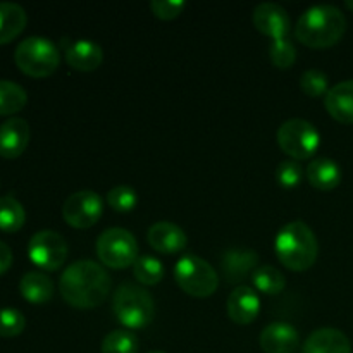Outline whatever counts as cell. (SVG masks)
<instances>
[{
	"mask_svg": "<svg viewBox=\"0 0 353 353\" xmlns=\"http://www.w3.org/2000/svg\"><path fill=\"white\" fill-rule=\"evenodd\" d=\"M103 212V202L99 193L81 190L65 199L62 205V217L76 230H88L95 226Z\"/></svg>",
	"mask_w": 353,
	"mask_h": 353,
	"instance_id": "30bf717a",
	"label": "cell"
},
{
	"mask_svg": "<svg viewBox=\"0 0 353 353\" xmlns=\"http://www.w3.org/2000/svg\"><path fill=\"white\" fill-rule=\"evenodd\" d=\"M133 274L140 285L155 286L164 278V265L159 259L150 257V255H141L133 264Z\"/></svg>",
	"mask_w": 353,
	"mask_h": 353,
	"instance_id": "484cf974",
	"label": "cell"
},
{
	"mask_svg": "<svg viewBox=\"0 0 353 353\" xmlns=\"http://www.w3.org/2000/svg\"><path fill=\"white\" fill-rule=\"evenodd\" d=\"M14 61L24 74L31 78H47L57 71L61 52L48 38L30 37L16 47Z\"/></svg>",
	"mask_w": 353,
	"mask_h": 353,
	"instance_id": "5b68a950",
	"label": "cell"
},
{
	"mask_svg": "<svg viewBox=\"0 0 353 353\" xmlns=\"http://www.w3.org/2000/svg\"><path fill=\"white\" fill-rule=\"evenodd\" d=\"M347 17L334 6H314L300 16L295 26L296 40L310 48H330L343 38Z\"/></svg>",
	"mask_w": 353,
	"mask_h": 353,
	"instance_id": "7a4b0ae2",
	"label": "cell"
},
{
	"mask_svg": "<svg viewBox=\"0 0 353 353\" xmlns=\"http://www.w3.org/2000/svg\"><path fill=\"white\" fill-rule=\"evenodd\" d=\"M324 107L338 123L353 124V79L331 86L324 97Z\"/></svg>",
	"mask_w": 353,
	"mask_h": 353,
	"instance_id": "d6986e66",
	"label": "cell"
},
{
	"mask_svg": "<svg viewBox=\"0 0 353 353\" xmlns=\"http://www.w3.org/2000/svg\"><path fill=\"white\" fill-rule=\"evenodd\" d=\"M26 212L19 200L12 195L0 196V230L6 233H16L24 226Z\"/></svg>",
	"mask_w": 353,
	"mask_h": 353,
	"instance_id": "cb8c5ba5",
	"label": "cell"
},
{
	"mask_svg": "<svg viewBox=\"0 0 353 353\" xmlns=\"http://www.w3.org/2000/svg\"><path fill=\"white\" fill-rule=\"evenodd\" d=\"M254 286L265 295H279L285 290V274L274 265H261L252 274Z\"/></svg>",
	"mask_w": 353,
	"mask_h": 353,
	"instance_id": "d4e9b609",
	"label": "cell"
},
{
	"mask_svg": "<svg viewBox=\"0 0 353 353\" xmlns=\"http://www.w3.org/2000/svg\"><path fill=\"white\" fill-rule=\"evenodd\" d=\"M19 292L26 302L43 305L54 296V283L47 274L38 271L26 272L19 281Z\"/></svg>",
	"mask_w": 353,
	"mask_h": 353,
	"instance_id": "44dd1931",
	"label": "cell"
},
{
	"mask_svg": "<svg viewBox=\"0 0 353 353\" xmlns=\"http://www.w3.org/2000/svg\"><path fill=\"white\" fill-rule=\"evenodd\" d=\"M150 353H165V352H150Z\"/></svg>",
	"mask_w": 353,
	"mask_h": 353,
	"instance_id": "d590c367",
	"label": "cell"
},
{
	"mask_svg": "<svg viewBox=\"0 0 353 353\" xmlns=\"http://www.w3.org/2000/svg\"><path fill=\"white\" fill-rule=\"evenodd\" d=\"M347 7H348V9H350L352 12H353V0H348V2H347Z\"/></svg>",
	"mask_w": 353,
	"mask_h": 353,
	"instance_id": "e575fe53",
	"label": "cell"
},
{
	"mask_svg": "<svg viewBox=\"0 0 353 353\" xmlns=\"http://www.w3.org/2000/svg\"><path fill=\"white\" fill-rule=\"evenodd\" d=\"M112 310L128 330H141L154 319L155 303L147 290L134 283H123L114 292Z\"/></svg>",
	"mask_w": 353,
	"mask_h": 353,
	"instance_id": "277c9868",
	"label": "cell"
},
{
	"mask_svg": "<svg viewBox=\"0 0 353 353\" xmlns=\"http://www.w3.org/2000/svg\"><path fill=\"white\" fill-rule=\"evenodd\" d=\"M102 353H138L137 334L128 330H116L102 341Z\"/></svg>",
	"mask_w": 353,
	"mask_h": 353,
	"instance_id": "4316f807",
	"label": "cell"
},
{
	"mask_svg": "<svg viewBox=\"0 0 353 353\" xmlns=\"http://www.w3.org/2000/svg\"><path fill=\"white\" fill-rule=\"evenodd\" d=\"M147 240L150 247L161 254H178L188 245L185 231L178 224L169 221H159L152 224L147 233Z\"/></svg>",
	"mask_w": 353,
	"mask_h": 353,
	"instance_id": "9a60e30c",
	"label": "cell"
},
{
	"mask_svg": "<svg viewBox=\"0 0 353 353\" xmlns=\"http://www.w3.org/2000/svg\"><path fill=\"white\" fill-rule=\"evenodd\" d=\"M264 353H295L299 350V331L288 323H272L264 327L259 336Z\"/></svg>",
	"mask_w": 353,
	"mask_h": 353,
	"instance_id": "4fadbf2b",
	"label": "cell"
},
{
	"mask_svg": "<svg viewBox=\"0 0 353 353\" xmlns=\"http://www.w3.org/2000/svg\"><path fill=\"white\" fill-rule=\"evenodd\" d=\"M300 88L307 97H312V99L326 97V93L330 92V81H327V76L319 69H307L300 76Z\"/></svg>",
	"mask_w": 353,
	"mask_h": 353,
	"instance_id": "83f0119b",
	"label": "cell"
},
{
	"mask_svg": "<svg viewBox=\"0 0 353 353\" xmlns=\"http://www.w3.org/2000/svg\"><path fill=\"white\" fill-rule=\"evenodd\" d=\"M97 255L110 269H126L138 259L137 238L123 228H110L97 238Z\"/></svg>",
	"mask_w": 353,
	"mask_h": 353,
	"instance_id": "ba28073f",
	"label": "cell"
},
{
	"mask_svg": "<svg viewBox=\"0 0 353 353\" xmlns=\"http://www.w3.org/2000/svg\"><path fill=\"white\" fill-rule=\"evenodd\" d=\"M303 169L296 161H283L276 169V178L283 188H296L303 179Z\"/></svg>",
	"mask_w": 353,
	"mask_h": 353,
	"instance_id": "1f68e13d",
	"label": "cell"
},
{
	"mask_svg": "<svg viewBox=\"0 0 353 353\" xmlns=\"http://www.w3.org/2000/svg\"><path fill=\"white\" fill-rule=\"evenodd\" d=\"M26 327V319L17 309H0V336H19Z\"/></svg>",
	"mask_w": 353,
	"mask_h": 353,
	"instance_id": "4dcf8cb0",
	"label": "cell"
},
{
	"mask_svg": "<svg viewBox=\"0 0 353 353\" xmlns=\"http://www.w3.org/2000/svg\"><path fill=\"white\" fill-rule=\"evenodd\" d=\"M261 312V300L255 290L238 286L228 296V316L233 323L245 326L252 324Z\"/></svg>",
	"mask_w": 353,
	"mask_h": 353,
	"instance_id": "5bb4252c",
	"label": "cell"
},
{
	"mask_svg": "<svg viewBox=\"0 0 353 353\" xmlns=\"http://www.w3.org/2000/svg\"><path fill=\"white\" fill-rule=\"evenodd\" d=\"M307 179L310 185L321 192H331L341 183V169L333 159L319 157L307 165Z\"/></svg>",
	"mask_w": 353,
	"mask_h": 353,
	"instance_id": "ffe728a7",
	"label": "cell"
},
{
	"mask_svg": "<svg viewBox=\"0 0 353 353\" xmlns=\"http://www.w3.org/2000/svg\"><path fill=\"white\" fill-rule=\"evenodd\" d=\"M174 279L179 288L195 299L214 295L219 286L216 269L196 255H185L174 265Z\"/></svg>",
	"mask_w": 353,
	"mask_h": 353,
	"instance_id": "8992f818",
	"label": "cell"
},
{
	"mask_svg": "<svg viewBox=\"0 0 353 353\" xmlns=\"http://www.w3.org/2000/svg\"><path fill=\"white\" fill-rule=\"evenodd\" d=\"M68 241L57 231L43 230L31 236L28 243V257L43 271H57L68 259Z\"/></svg>",
	"mask_w": 353,
	"mask_h": 353,
	"instance_id": "9c48e42d",
	"label": "cell"
},
{
	"mask_svg": "<svg viewBox=\"0 0 353 353\" xmlns=\"http://www.w3.org/2000/svg\"><path fill=\"white\" fill-rule=\"evenodd\" d=\"M269 57L278 69H290L296 61V48L290 38L274 40L269 47Z\"/></svg>",
	"mask_w": 353,
	"mask_h": 353,
	"instance_id": "f546056e",
	"label": "cell"
},
{
	"mask_svg": "<svg viewBox=\"0 0 353 353\" xmlns=\"http://www.w3.org/2000/svg\"><path fill=\"white\" fill-rule=\"evenodd\" d=\"M109 274L93 261H76L68 265L59 281V290L65 302L74 309H95L110 293Z\"/></svg>",
	"mask_w": 353,
	"mask_h": 353,
	"instance_id": "6da1fadb",
	"label": "cell"
},
{
	"mask_svg": "<svg viewBox=\"0 0 353 353\" xmlns=\"http://www.w3.org/2000/svg\"><path fill=\"white\" fill-rule=\"evenodd\" d=\"M302 353H352V343L343 331L336 327H321L309 334Z\"/></svg>",
	"mask_w": 353,
	"mask_h": 353,
	"instance_id": "ac0fdd59",
	"label": "cell"
},
{
	"mask_svg": "<svg viewBox=\"0 0 353 353\" xmlns=\"http://www.w3.org/2000/svg\"><path fill=\"white\" fill-rule=\"evenodd\" d=\"M28 14L19 3L0 2V45H6L19 37L26 28Z\"/></svg>",
	"mask_w": 353,
	"mask_h": 353,
	"instance_id": "7402d4cb",
	"label": "cell"
},
{
	"mask_svg": "<svg viewBox=\"0 0 353 353\" xmlns=\"http://www.w3.org/2000/svg\"><path fill=\"white\" fill-rule=\"evenodd\" d=\"M65 61L76 71L90 72L100 68L103 61V50L93 40H74L68 43L64 50Z\"/></svg>",
	"mask_w": 353,
	"mask_h": 353,
	"instance_id": "e0dca14e",
	"label": "cell"
},
{
	"mask_svg": "<svg viewBox=\"0 0 353 353\" xmlns=\"http://www.w3.org/2000/svg\"><path fill=\"white\" fill-rule=\"evenodd\" d=\"M12 252H10L9 245L0 241V276L9 271L10 265H12Z\"/></svg>",
	"mask_w": 353,
	"mask_h": 353,
	"instance_id": "836d02e7",
	"label": "cell"
},
{
	"mask_svg": "<svg viewBox=\"0 0 353 353\" xmlns=\"http://www.w3.org/2000/svg\"><path fill=\"white\" fill-rule=\"evenodd\" d=\"M28 102V93L17 83L9 79H0V116H12L24 109Z\"/></svg>",
	"mask_w": 353,
	"mask_h": 353,
	"instance_id": "603a6c76",
	"label": "cell"
},
{
	"mask_svg": "<svg viewBox=\"0 0 353 353\" xmlns=\"http://www.w3.org/2000/svg\"><path fill=\"white\" fill-rule=\"evenodd\" d=\"M274 250L279 262L290 271H307L312 268L319 254V243L310 230L309 224L303 221H293L285 224L278 231L274 240Z\"/></svg>",
	"mask_w": 353,
	"mask_h": 353,
	"instance_id": "3957f363",
	"label": "cell"
},
{
	"mask_svg": "<svg viewBox=\"0 0 353 353\" xmlns=\"http://www.w3.org/2000/svg\"><path fill=\"white\" fill-rule=\"evenodd\" d=\"M107 203H109L110 209H114L116 212H130V210H133L138 203L137 190H133L131 186L126 185L114 186V188L109 190V193H107Z\"/></svg>",
	"mask_w": 353,
	"mask_h": 353,
	"instance_id": "f1b7e54d",
	"label": "cell"
},
{
	"mask_svg": "<svg viewBox=\"0 0 353 353\" xmlns=\"http://www.w3.org/2000/svg\"><path fill=\"white\" fill-rule=\"evenodd\" d=\"M278 143L281 150L293 161H305L317 152L321 134L312 123L305 119H288L279 126Z\"/></svg>",
	"mask_w": 353,
	"mask_h": 353,
	"instance_id": "52a82bcc",
	"label": "cell"
},
{
	"mask_svg": "<svg viewBox=\"0 0 353 353\" xmlns=\"http://www.w3.org/2000/svg\"><path fill=\"white\" fill-rule=\"evenodd\" d=\"M259 264V255L250 248H230L224 252L221 271L228 283H240L248 274H254Z\"/></svg>",
	"mask_w": 353,
	"mask_h": 353,
	"instance_id": "2e32d148",
	"label": "cell"
},
{
	"mask_svg": "<svg viewBox=\"0 0 353 353\" xmlns=\"http://www.w3.org/2000/svg\"><path fill=\"white\" fill-rule=\"evenodd\" d=\"M254 24L262 34L274 40H285L292 28L288 12L279 3L262 2L254 10Z\"/></svg>",
	"mask_w": 353,
	"mask_h": 353,
	"instance_id": "8fae6325",
	"label": "cell"
},
{
	"mask_svg": "<svg viewBox=\"0 0 353 353\" xmlns=\"http://www.w3.org/2000/svg\"><path fill=\"white\" fill-rule=\"evenodd\" d=\"M185 6L186 3L183 0H152L150 10L159 19L171 21L185 10Z\"/></svg>",
	"mask_w": 353,
	"mask_h": 353,
	"instance_id": "d6a6232c",
	"label": "cell"
},
{
	"mask_svg": "<svg viewBox=\"0 0 353 353\" xmlns=\"http://www.w3.org/2000/svg\"><path fill=\"white\" fill-rule=\"evenodd\" d=\"M30 124L23 117H10L0 124V157H21L30 143Z\"/></svg>",
	"mask_w": 353,
	"mask_h": 353,
	"instance_id": "7c38bea8",
	"label": "cell"
}]
</instances>
